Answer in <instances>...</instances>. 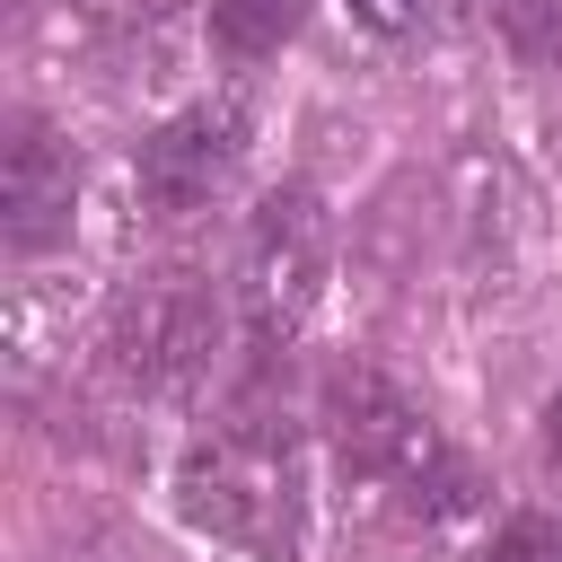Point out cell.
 Returning <instances> with one entry per match:
<instances>
[{"instance_id":"obj_11","label":"cell","mask_w":562,"mask_h":562,"mask_svg":"<svg viewBox=\"0 0 562 562\" xmlns=\"http://www.w3.org/2000/svg\"><path fill=\"white\" fill-rule=\"evenodd\" d=\"M544 465H553V483H562V386H553V404H544Z\"/></svg>"},{"instance_id":"obj_1","label":"cell","mask_w":562,"mask_h":562,"mask_svg":"<svg viewBox=\"0 0 562 562\" xmlns=\"http://www.w3.org/2000/svg\"><path fill=\"white\" fill-rule=\"evenodd\" d=\"M316 422H325V439H334L342 483H351L369 509L404 518V527H448V518H465V509L483 501L474 457H465L395 378H378L369 360H334V369L316 378Z\"/></svg>"},{"instance_id":"obj_6","label":"cell","mask_w":562,"mask_h":562,"mask_svg":"<svg viewBox=\"0 0 562 562\" xmlns=\"http://www.w3.org/2000/svg\"><path fill=\"white\" fill-rule=\"evenodd\" d=\"M70 211H79L70 140L44 114H18L9 140H0V246L9 255H53L70 237Z\"/></svg>"},{"instance_id":"obj_4","label":"cell","mask_w":562,"mask_h":562,"mask_svg":"<svg viewBox=\"0 0 562 562\" xmlns=\"http://www.w3.org/2000/svg\"><path fill=\"white\" fill-rule=\"evenodd\" d=\"M325 255H334V228L316 211L307 184H281L255 202L246 237H237V307H246V351L281 360L290 334L307 325L316 290H325Z\"/></svg>"},{"instance_id":"obj_9","label":"cell","mask_w":562,"mask_h":562,"mask_svg":"<svg viewBox=\"0 0 562 562\" xmlns=\"http://www.w3.org/2000/svg\"><path fill=\"white\" fill-rule=\"evenodd\" d=\"M492 562H562V518L553 509H518L492 536Z\"/></svg>"},{"instance_id":"obj_10","label":"cell","mask_w":562,"mask_h":562,"mask_svg":"<svg viewBox=\"0 0 562 562\" xmlns=\"http://www.w3.org/2000/svg\"><path fill=\"white\" fill-rule=\"evenodd\" d=\"M369 26H386V35H422V26H448L465 0H351Z\"/></svg>"},{"instance_id":"obj_2","label":"cell","mask_w":562,"mask_h":562,"mask_svg":"<svg viewBox=\"0 0 562 562\" xmlns=\"http://www.w3.org/2000/svg\"><path fill=\"white\" fill-rule=\"evenodd\" d=\"M272 369L263 351H246V378H237V404L228 422H211L184 465H176V509L220 536V544H246V553H299V501H307V474H299V430L290 413L272 404Z\"/></svg>"},{"instance_id":"obj_7","label":"cell","mask_w":562,"mask_h":562,"mask_svg":"<svg viewBox=\"0 0 562 562\" xmlns=\"http://www.w3.org/2000/svg\"><path fill=\"white\" fill-rule=\"evenodd\" d=\"M307 26V0H211V44L228 61H263Z\"/></svg>"},{"instance_id":"obj_5","label":"cell","mask_w":562,"mask_h":562,"mask_svg":"<svg viewBox=\"0 0 562 562\" xmlns=\"http://www.w3.org/2000/svg\"><path fill=\"white\" fill-rule=\"evenodd\" d=\"M237 158H246V105L237 97H202L184 114H167L140 158H132V193H140V220L176 228L193 211H211L228 184H237Z\"/></svg>"},{"instance_id":"obj_3","label":"cell","mask_w":562,"mask_h":562,"mask_svg":"<svg viewBox=\"0 0 562 562\" xmlns=\"http://www.w3.org/2000/svg\"><path fill=\"white\" fill-rule=\"evenodd\" d=\"M97 360L123 395H193L220 360V290L193 272V263H158V272H132L97 325Z\"/></svg>"},{"instance_id":"obj_8","label":"cell","mask_w":562,"mask_h":562,"mask_svg":"<svg viewBox=\"0 0 562 562\" xmlns=\"http://www.w3.org/2000/svg\"><path fill=\"white\" fill-rule=\"evenodd\" d=\"M483 9H492V26L509 35L518 61L562 70V0H483Z\"/></svg>"}]
</instances>
